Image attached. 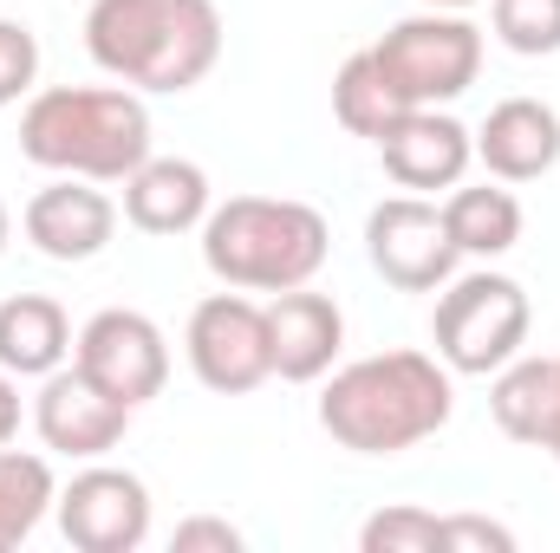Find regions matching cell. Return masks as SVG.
<instances>
[{
  "label": "cell",
  "mask_w": 560,
  "mask_h": 553,
  "mask_svg": "<svg viewBox=\"0 0 560 553\" xmlns=\"http://www.w3.org/2000/svg\"><path fill=\"white\" fill-rule=\"evenodd\" d=\"M450 378L456 372L436 352H411V345L352 358V365L326 372L319 430L352 456H405L450 423V411H456Z\"/></svg>",
  "instance_id": "6da1fadb"
},
{
  "label": "cell",
  "mask_w": 560,
  "mask_h": 553,
  "mask_svg": "<svg viewBox=\"0 0 560 553\" xmlns=\"http://www.w3.org/2000/svg\"><path fill=\"white\" fill-rule=\"evenodd\" d=\"M85 52L105 79L176 98L196 92L222 59V7L215 0H92Z\"/></svg>",
  "instance_id": "7a4b0ae2"
},
{
  "label": "cell",
  "mask_w": 560,
  "mask_h": 553,
  "mask_svg": "<svg viewBox=\"0 0 560 553\" xmlns=\"http://www.w3.org/2000/svg\"><path fill=\"white\" fill-rule=\"evenodd\" d=\"M20 156L46 176L125 183L150 156V105L131 85H46L20 111Z\"/></svg>",
  "instance_id": "3957f363"
},
{
  "label": "cell",
  "mask_w": 560,
  "mask_h": 553,
  "mask_svg": "<svg viewBox=\"0 0 560 553\" xmlns=\"http://www.w3.org/2000/svg\"><path fill=\"white\" fill-rule=\"evenodd\" d=\"M196 235H202V268L242 293L306 286L332 255L326 215L293 196H229L209 209V222Z\"/></svg>",
  "instance_id": "277c9868"
},
{
  "label": "cell",
  "mask_w": 560,
  "mask_h": 553,
  "mask_svg": "<svg viewBox=\"0 0 560 553\" xmlns=\"http://www.w3.org/2000/svg\"><path fill=\"white\" fill-rule=\"evenodd\" d=\"M535 332V299L515 274L476 268V274H450L436 286V313H430V339L436 358L456 378H489L502 372Z\"/></svg>",
  "instance_id": "5b68a950"
},
{
  "label": "cell",
  "mask_w": 560,
  "mask_h": 553,
  "mask_svg": "<svg viewBox=\"0 0 560 553\" xmlns=\"http://www.w3.org/2000/svg\"><path fill=\"white\" fill-rule=\"evenodd\" d=\"M372 66L385 72V85L405 111L456 105L482 79V26L463 20L456 7H423L372 46Z\"/></svg>",
  "instance_id": "8992f818"
},
{
  "label": "cell",
  "mask_w": 560,
  "mask_h": 553,
  "mask_svg": "<svg viewBox=\"0 0 560 553\" xmlns=\"http://www.w3.org/2000/svg\"><path fill=\"white\" fill-rule=\"evenodd\" d=\"M183 358L202 391L215 398H248L275 378V339H268V306L242 286L196 299L183 326Z\"/></svg>",
  "instance_id": "52a82bcc"
},
{
  "label": "cell",
  "mask_w": 560,
  "mask_h": 553,
  "mask_svg": "<svg viewBox=\"0 0 560 553\" xmlns=\"http://www.w3.org/2000/svg\"><path fill=\"white\" fill-rule=\"evenodd\" d=\"M72 365H79L98 391H112L118 404L143 411V404L163 398V385H170V339H163V326H156L150 313H138V306H105V313H92V319L79 326Z\"/></svg>",
  "instance_id": "ba28073f"
},
{
  "label": "cell",
  "mask_w": 560,
  "mask_h": 553,
  "mask_svg": "<svg viewBox=\"0 0 560 553\" xmlns=\"http://www.w3.org/2000/svg\"><path fill=\"white\" fill-rule=\"evenodd\" d=\"M365 261L398 293H436L443 280L456 274L463 255H456V242L443 228V209L405 189V196H385L365 215Z\"/></svg>",
  "instance_id": "9c48e42d"
},
{
  "label": "cell",
  "mask_w": 560,
  "mask_h": 553,
  "mask_svg": "<svg viewBox=\"0 0 560 553\" xmlns=\"http://www.w3.org/2000/svg\"><path fill=\"white\" fill-rule=\"evenodd\" d=\"M52 515H59V534L79 553H138L143 541H150V521H156L143 475L112 469L105 456L85 462V469L59 489Z\"/></svg>",
  "instance_id": "30bf717a"
},
{
  "label": "cell",
  "mask_w": 560,
  "mask_h": 553,
  "mask_svg": "<svg viewBox=\"0 0 560 553\" xmlns=\"http://www.w3.org/2000/svg\"><path fill=\"white\" fill-rule=\"evenodd\" d=\"M131 404H118L112 391H98L79 365H59L39 378V398H33V430L52 456H72V462H98L125 443L131 430Z\"/></svg>",
  "instance_id": "8fae6325"
},
{
  "label": "cell",
  "mask_w": 560,
  "mask_h": 553,
  "mask_svg": "<svg viewBox=\"0 0 560 553\" xmlns=\"http://www.w3.org/2000/svg\"><path fill=\"white\" fill-rule=\"evenodd\" d=\"M20 235L46 261H66V268L72 261H98L112 248V235H118V202L98 183H85V176H52L46 189L26 196Z\"/></svg>",
  "instance_id": "7c38bea8"
},
{
  "label": "cell",
  "mask_w": 560,
  "mask_h": 553,
  "mask_svg": "<svg viewBox=\"0 0 560 553\" xmlns=\"http://www.w3.org/2000/svg\"><path fill=\"white\" fill-rule=\"evenodd\" d=\"M378 156H385V176L411 196H436V189H456L476 163V131L463 118H450L443 105H418L405 111L385 138H378Z\"/></svg>",
  "instance_id": "4fadbf2b"
},
{
  "label": "cell",
  "mask_w": 560,
  "mask_h": 553,
  "mask_svg": "<svg viewBox=\"0 0 560 553\" xmlns=\"http://www.w3.org/2000/svg\"><path fill=\"white\" fill-rule=\"evenodd\" d=\"M268 339H275V378L319 385L346 352V313L332 293H313V280L287 286L268 293Z\"/></svg>",
  "instance_id": "5bb4252c"
},
{
  "label": "cell",
  "mask_w": 560,
  "mask_h": 553,
  "mask_svg": "<svg viewBox=\"0 0 560 553\" xmlns=\"http://www.w3.org/2000/svg\"><path fill=\"white\" fill-rule=\"evenodd\" d=\"M215 209L209 169L189 156H143L138 169L125 176V222L138 235H196Z\"/></svg>",
  "instance_id": "9a60e30c"
},
{
  "label": "cell",
  "mask_w": 560,
  "mask_h": 553,
  "mask_svg": "<svg viewBox=\"0 0 560 553\" xmlns=\"http://www.w3.org/2000/svg\"><path fill=\"white\" fill-rule=\"evenodd\" d=\"M476 163L495 183H541L560 163V111L541 98H502L476 125Z\"/></svg>",
  "instance_id": "2e32d148"
},
{
  "label": "cell",
  "mask_w": 560,
  "mask_h": 553,
  "mask_svg": "<svg viewBox=\"0 0 560 553\" xmlns=\"http://www.w3.org/2000/svg\"><path fill=\"white\" fill-rule=\"evenodd\" d=\"M555 404H560V365H555V358L515 352L502 372H489V416H495V430H502L509 443L548 449Z\"/></svg>",
  "instance_id": "e0dca14e"
},
{
  "label": "cell",
  "mask_w": 560,
  "mask_h": 553,
  "mask_svg": "<svg viewBox=\"0 0 560 553\" xmlns=\"http://www.w3.org/2000/svg\"><path fill=\"white\" fill-rule=\"evenodd\" d=\"M72 319L52 293H13L0 299V365L13 378H46L72 358Z\"/></svg>",
  "instance_id": "ac0fdd59"
},
{
  "label": "cell",
  "mask_w": 560,
  "mask_h": 553,
  "mask_svg": "<svg viewBox=\"0 0 560 553\" xmlns=\"http://www.w3.org/2000/svg\"><path fill=\"white\" fill-rule=\"evenodd\" d=\"M443 228L456 242V255L469 261H502L515 242H522V202L509 183H456L443 196Z\"/></svg>",
  "instance_id": "d6986e66"
},
{
  "label": "cell",
  "mask_w": 560,
  "mask_h": 553,
  "mask_svg": "<svg viewBox=\"0 0 560 553\" xmlns=\"http://www.w3.org/2000/svg\"><path fill=\"white\" fill-rule=\"evenodd\" d=\"M59 502V475L39 449H13L0 443V553H13L20 541H33V528L52 515Z\"/></svg>",
  "instance_id": "ffe728a7"
},
{
  "label": "cell",
  "mask_w": 560,
  "mask_h": 553,
  "mask_svg": "<svg viewBox=\"0 0 560 553\" xmlns=\"http://www.w3.org/2000/svg\"><path fill=\"white\" fill-rule=\"evenodd\" d=\"M332 118H339L352 138H365V143H378L398 118H405V105L392 98L385 72L372 66V46H365V52H352V59L332 72Z\"/></svg>",
  "instance_id": "44dd1931"
},
{
  "label": "cell",
  "mask_w": 560,
  "mask_h": 553,
  "mask_svg": "<svg viewBox=\"0 0 560 553\" xmlns=\"http://www.w3.org/2000/svg\"><path fill=\"white\" fill-rule=\"evenodd\" d=\"M489 33L522 59H548L560 52V0H489Z\"/></svg>",
  "instance_id": "7402d4cb"
},
{
  "label": "cell",
  "mask_w": 560,
  "mask_h": 553,
  "mask_svg": "<svg viewBox=\"0 0 560 553\" xmlns=\"http://www.w3.org/2000/svg\"><path fill=\"white\" fill-rule=\"evenodd\" d=\"M359 553H443V515L430 508H378L365 528H359Z\"/></svg>",
  "instance_id": "603a6c76"
},
{
  "label": "cell",
  "mask_w": 560,
  "mask_h": 553,
  "mask_svg": "<svg viewBox=\"0 0 560 553\" xmlns=\"http://www.w3.org/2000/svg\"><path fill=\"white\" fill-rule=\"evenodd\" d=\"M39 92V33L26 20H0V111Z\"/></svg>",
  "instance_id": "cb8c5ba5"
},
{
  "label": "cell",
  "mask_w": 560,
  "mask_h": 553,
  "mask_svg": "<svg viewBox=\"0 0 560 553\" xmlns=\"http://www.w3.org/2000/svg\"><path fill=\"white\" fill-rule=\"evenodd\" d=\"M443 553H515V534L489 515H443Z\"/></svg>",
  "instance_id": "d4e9b609"
},
{
  "label": "cell",
  "mask_w": 560,
  "mask_h": 553,
  "mask_svg": "<svg viewBox=\"0 0 560 553\" xmlns=\"http://www.w3.org/2000/svg\"><path fill=\"white\" fill-rule=\"evenodd\" d=\"M170 548H176V553H202V548H215V553H242L248 541H242V528H235V521H215V515H189V521H176Z\"/></svg>",
  "instance_id": "484cf974"
},
{
  "label": "cell",
  "mask_w": 560,
  "mask_h": 553,
  "mask_svg": "<svg viewBox=\"0 0 560 553\" xmlns=\"http://www.w3.org/2000/svg\"><path fill=\"white\" fill-rule=\"evenodd\" d=\"M20 436V378L0 365V443H13Z\"/></svg>",
  "instance_id": "4316f807"
},
{
  "label": "cell",
  "mask_w": 560,
  "mask_h": 553,
  "mask_svg": "<svg viewBox=\"0 0 560 553\" xmlns=\"http://www.w3.org/2000/svg\"><path fill=\"white\" fill-rule=\"evenodd\" d=\"M7 242H13V209L0 202V255H7Z\"/></svg>",
  "instance_id": "83f0119b"
},
{
  "label": "cell",
  "mask_w": 560,
  "mask_h": 553,
  "mask_svg": "<svg viewBox=\"0 0 560 553\" xmlns=\"http://www.w3.org/2000/svg\"><path fill=\"white\" fill-rule=\"evenodd\" d=\"M555 365H560V358H555ZM548 456L560 462V404H555V430H548Z\"/></svg>",
  "instance_id": "f1b7e54d"
},
{
  "label": "cell",
  "mask_w": 560,
  "mask_h": 553,
  "mask_svg": "<svg viewBox=\"0 0 560 553\" xmlns=\"http://www.w3.org/2000/svg\"><path fill=\"white\" fill-rule=\"evenodd\" d=\"M423 7H456V13H463V7H476V0H423Z\"/></svg>",
  "instance_id": "f546056e"
}]
</instances>
